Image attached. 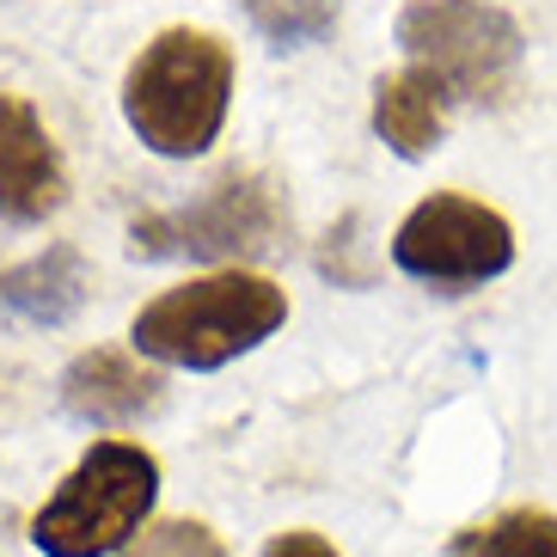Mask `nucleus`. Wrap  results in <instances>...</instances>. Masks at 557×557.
<instances>
[{"mask_svg":"<svg viewBox=\"0 0 557 557\" xmlns=\"http://www.w3.org/2000/svg\"><path fill=\"white\" fill-rule=\"evenodd\" d=\"M160 496V459L141 442H92L55 496L37 508L32 545L44 557H111L148 533Z\"/></svg>","mask_w":557,"mask_h":557,"instance_id":"obj_3","label":"nucleus"},{"mask_svg":"<svg viewBox=\"0 0 557 557\" xmlns=\"http://www.w3.org/2000/svg\"><path fill=\"white\" fill-rule=\"evenodd\" d=\"M393 263L405 276L429 282V288H478V282L503 276L515 263V227L491 202L435 190L398 221Z\"/></svg>","mask_w":557,"mask_h":557,"instance_id":"obj_6","label":"nucleus"},{"mask_svg":"<svg viewBox=\"0 0 557 557\" xmlns=\"http://www.w3.org/2000/svg\"><path fill=\"white\" fill-rule=\"evenodd\" d=\"M123 557H233V552L202 521H153Z\"/></svg>","mask_w":557,"mask_h":557,"instance_id":"obj_13","label":"nucleus"},{"mask_svg":"<svg viewBox=\"0 0 557 557\" xmlns=\"http://www.w3.org/2000/svg\"><path fill=\"white\" fill-rule=\"evenodd\" d=\"M447 557H557V515L552 508H503L496 521L466 527Z\"/></svg>","mask_w":557,"mask_h":557,"instance_id":"obj_11","label":"nucleus"},{"mask_svg":"<svg viewBox=\"0 0 557 557\" xmlns=\"http://www.w3.org/2000/svg\"><path fill=\"white\" fill-rule=\"evenodd\" d=\"M263 557H337V545L325 533H312V527H288V533H276L263 545Z\"/></svg>","mask_w":557,"mask_h":557,"instance_id":"obj_14","label":"nucleus"},{"mask_svg":"<svg viewBox=\"0 0 557 557\" xmlns=\"http://www.w3.org/2000/svg\"><path fill=\"white\" fill-rule=\"evenodd\" d=\"M398 50L410 67L447 81L454 99H496L521 67L527 37L491 0H410L398 13Z\"/></svg>","mask_w":557,"mask_h":557,"instance_id":"obj_5","label":"nucleus"},{"mask_svg":"<svg viewBox=\"0 0 557 557\" xmlns=\"http://www.w3.org/2000/svg\"><path fill=\"white\" fill-rule=\"evenodd\" d=\"M288 233V209L282 190L263 172H221L197 202H184L172 214H141L129 227V246L141 258H209V263H239L263 258L282 246Z\"/></svg>","mask_w":557,"mask_h":557,"instance_id":"obj_4","label":"nucleus"},{"mask_svg":"<svg viewBox=\"0 0 557 557\" xmlns=\"http://www.w3.org/2000/svg\"><path fill=\"white\" fill-rule=\"evenodd\" d=\"M282 325H288V295L270 276H258V270H214V276L178 282V288L153 295L135 312L129 344L148 361L209 374V368L251 356Z\"/></svg>","mask_w":557,"mask_h":557,"instance_id":"obj_2","label":"nucleus"},{"mask_svg":"<svg viewBox=\"0 0 557 557\" xmlns=\"http://www.w3.org/2000/svg\"><path fill=\"white\" fill-rule=\"evenodd\" d=\"M447 81H435L429 67H398L374 81V135L398 160H429L447 135Z\"/></svg>","mask_w":557,"mask_h":557,"instance_id":"obj_9","label":"nucleus"},{"mask_svg":"<svg viewBox=\"0 0 557 557\" xmlns=\"http://www.w3.org/2000/svg\"><path fill=\"white\" fill-rule=\"evenodd\" d=\"M239 7L276 50H300L337 32V0H239Z\"/></svg>","mask_w":557,"mask_h":557,"instance_id":"obj_12","label":"nucleus"},{"mask_svg":"<svg viewBox=\"0 0 557 557\" xmlns=\"http://www.w3.org/2000/svg\"><path fill=\"white\" fill-rule=\"evenodd\" d=\"M86 288H92V270L81 251L50 246L0 276V312L18 325H67L86 307Z\"/></svg>","mask_w":557,"mask_h":557,"instance_id":"obj_10","label":"nucleus"},{"mask_svg":"<svg viewBox=\"0 0 557 557\" xmlns=\"http://www.w3.org/2000/svg\"><path fill=\"white\" fill-rule=\"evenodd\" d=\"M67 202V165L50 123L25 92H0V214L18 227L50 221Z\"/></svg>","mask_w":557,"mask_h":557,"instance_id":"obj_7","label":"nucleus"},{"mask_svg":"<svg viewBox=\"0 0 557 557\" xmlns=\"http://www.w3.org/2000/svg\"><path fill=\"white\" fill-rule=\"evenodd\" d=\"M233 44L197 25H172L123 74V116L160 160H197L221 141L233 104Z\"/></svg>","mask_w":557,"mask_h":557,"instance_id":"obj_1","label":"nucleus"},{"mask_svg":"<svg viewBox=\"0 0 557 557\" xmlns=\"http://www.w3.org/2000/svg\"><path fill=\"white\" fill-rule=\"evenodd\" d=\"M160 398H165V380L153 368H141L129 349H111V344L81 349L62 374V410L92 429H129L141 417H153Z\"/></svg>","mask_w":557,"mask_h":557,"instance_id":"obj_8","label":"nucleus"}]
</instances>
